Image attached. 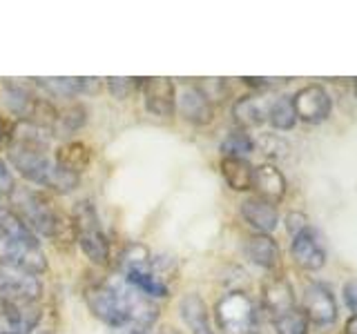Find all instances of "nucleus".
Listing matches in <instances>:
<instances>
[{
    "instance_id": "37",
    "label": "nucleus",
    "mask_w": 357,
    "mask_h": 334,
    "mask_svg": "<svg viewBox=\"0 0 357 334\" xmlns=\"http://www.w3.org/2000/svg\"><path fill=\"white\" fill-rule=\"evenodd\" d=\"M355 94H357V83H355Z\"/></svg>"
},
{
    "instance_id": "12",
    "label": "nucleus",
    "mask_w": 357,
    "mask_h": 334,
    "mask_svg": "<svg viewBox=\"0 0 357 334\" xmlns=\"http://www.w3.org/2000/svg\"><path fill=\"white\" fill-rule=\"evenodd\" d=\"M176 107L181 111V116L192 122V125L204 127L215 118V107H212L210 98L201 92L199 85H188L181 89V94L176 98Z\"/></svg>"
},
{
    "instance_id": "34",
    "label": "nucleus",
    "mask_w": 357,
    "mask_h": 334,
    "mask_svg": "<svg viewBox=\"0 0 357 334\" xmlns=\"http://www.w3.org/2000/svg\"><path fill=\"white\" fill-rule=\"evenodd\" d=\"M9 136V134H7V122H5V118L3 116H0V145H3L5 143V138Z\"/></svg>"
},
{
    "instance_id": "8",
    "label": "nucleus",
    "mask_w": 357,
    "mask_h": 334,
    "mask_svg": "<svg viewBox=\"0 0 357 334\" xmlns=\"http://www.w3.org/2000/svg\"><path fill=\"white\" fill-rule=\"evenodd\" d=\"M40 321L38 303H16L0 296V334H29Z\"/></svg>"
},
{
    "instance_id": "31",
    "label": "nucleus",
    "mask_w": 357,
    "mask_h": 334,
    "mask_svg": "<svg viewBox=\"0 0 357 334\" xmlns=\"http://www.w3.org/2000/svg\"><path fill=\"white\" fill-rule=\"evenodd\" d=\"M241 81L248 87H255V89H271V87L288 83L290 78H241Z\"/></svg>"
},
{
    "instance_id": "33",
    "label": "nucleus",
    "mask_w": 357,
    "mask_h": 334,
    "mask_svg": "<svg viewBox=\"0 0 357 334\" xmlns=\"http://www.w3.org/2000/svg\"><path fill=\"white\" fill-rule=\"evenodd\" d=\"M344 332L346 334H357V315H351L344 323Z\"/></svg>"
},
{
    "instance_id": "7",
    "label": "nucleus",
    "mask_w": 357,
    "mask_h": 334,
    "mask_svg": "<svg viewBox=\"0 0 357 334\" xmlns=\"http://www.w3.org/2000/svg\"><path fill=\"white\" fill-rule=\"evenodd\" d=\"M301 312L306 315L308 323H315L317 328H328L337 319V301L326 285L310 283L304 289Z\"/></svg>"
},
{
    "instance_id": "28",
    "label": "nucleus",
    "mask_w": 357,
    "mask_h": 334,
    "mask_svg": "<svg viewBox=\"0 0 357 334\" xmlns=\"http://www.w3.org/2000/svg\"><path fill=\"white\" fill-rule=\"evenodd\" d=\"M257 145H259V150L266 156H271V159H279V156L288 154V143L282 136H277V134H261V136L255 141V148Z\"/></svg>"
},
{
    "instance_id": "23",
    "label": "nucleus",
    "mask_w": 357,
    "mask_h": 334,
    "mask_svg": "<svg viewBox=\"0 0 357 334\" xmlns=\"http://www.w3.org/2000/svg\"><path fill=\"white\" fill-rule=\"evenodd\" d=\"M268 122L275 127V129H293L295 122H297V114H295V107H293V98L290 96H279L275 98L271 107H268Z\"/></svg>"
},
{
    "instance_id": "24",
    "label": "nucleus",
    "mask_w": 357,
    "mask_h": 334,
    "mask_svg": "<svg viewBox=\"0 0 357 334\" xmlns=\"http://www.w3.org/2000/svg\"><path fill=\"white\" fill-rule=\"evenodd\" d=\"M54 161L61 167H65V170L81 174V172H85V167L89 163V150L83 143H67L59 152H56Z\"/></svg>"
},
{
    "instance_id": "30",
    "label": "nucleus",
    "mask_w": 357,
    "mask_h": 334,
    "mask_svg": "<svg viewBox=\"0 0 357 334\" xmlns=\"http://www.w3.org/2000/svg\"><path fill=\"white\" fill-rule=\"evenodd\" d=\"M306 228H308V218L301 214V212H290L286 216V230L293 234V237H297V234Z\"/></svg>"
},
{
    "instance_id": "15",
    "label": "nucleus",
    "mask_w": 357,
    "mask_h": 334,
    "mask_svg": "<svg viewBox=\"0 0 357 334\" xmlns=\"http://www.w3.org/2000/svg\"><path fill=\"white\" fill-rule=\"evenodd\" d=\"M241 216L252 230H257V234H271L279 223L275 203H271V200H266L261 196L245 198L241 203Z\"/></svg>"
},
{
    "instance_id": "22",
    "label": "nucleus",
    "mask_w": 357,
    "mask_h": 334,
    "mask_svg": "<svg viewBox=\"0 0 357 334\" xmlns=\"http://www.w3.org/2000/svg\"><path fill=\"white\" fill-rule=\"evenodd\" d=\"M87 125V107L83 103H72L59 111L54 122V136H70V134L83 129Z\"/></svg>"
},
{
    "instance_id": "21",
    "label": "nucleus",
    "mask_w": 357,
    "mask_h": 334,
    "mask_svg": "<svg viewBox=\"0 0 357 334\" xmlns=\"http://www.w3.org/2000/svg\"><path fill=\"white\" fill-rule=\"evenodd\" d=\"M221 174L234 192H248L255 183V167L248 159H234V156H223L221 159Z\"/></svg>"
},
{
    "instance_id": "27",
    "label": "nucleus",
    "mask_w": 357,
    "mask_h": 334,
    "mask_svg": "<svg viewBox=\"0 0 357 334\" xmlns=\"http://www.w3.org/2000/svg\"><path fill=\"white\" fill-rule=\"evenodd\" d=\"M143 78H107V92L114 96L116 100H128L132 94L141 92Z\"/></svg>"
},
{
    "instance_id": "18",
    "label": "nucleus",
    "mask_w": 357,
    "mask_h": 334,
    "mask_svg": "<svg viewBox=\"0 0 357 334\" xmlns=\"http://www.w3.org/2000/svg\"><path fill=\"white\" fill-rule=\"evenodd\" d=\"M38 98L40 96H36L27 85H22L18 81H5L3 83V100L20 120H29L31 118L33 107H36Z\"/></svg>"
},
{
    "instance_id": "3",
    "label": "nucleus",
    "mask_w": 357,
    "mask_h": 334,
    "mask_svg": "<svg viewBox=\"0 0 357 334\" xmlns=\"http://www.w3.org/2000/svg\"><path fill=\"white\" fill-rule=\"evenodd\" d=\"M9 212L33 234L61 241L67 221L54 200L36 187H16L9 198Z\"/></svg>"
},
{
    "instance_id": "17",
    "label": "nucleus",
    "mask_w": 357,
    "mask_h": 334,
    "mask_svg": "<svg viewBox=\"0 0 357 334\" xmlns=\"http://www.w3.org/2000/svg\"><path fill=\"white\" fill-rule=\"evenodd\" d=\"M178 315H181L183 323L190 328L192 334H212L210 326V312L206 301L201 299L199 294H185L178 303Z\"/></svg>"
},
{
    "instance_id": "2",
    "label": "nucleus",
    "mask_w": 357,
    "mask_h": 334,
    "mask_svg": "<svg viewBox=\"0 0 357 334\" xmlns=\"http://www.w3.org/2000/svg\"><path fill=\"white\" fill-rule=\"evenodd\" d=\"M0 265L18 267L33 276L47 272V256L36 234L22 225L7 207H0Z\"/></svg>"
},
{
    "instance_id": "36",
    "label": "nucleus",
    "mask_w": 357,
    "mask_h": 334,
    "mask_svg": "<svg viewBox=\"0 0 357 334\" xmlns=\"http://www.w3.org/2000/svg\"><path fill=\"white\" fill-rule=\"evenodd\" d=\"M132 334H154L152 330H141V332H132Z\"/></svg>"
},
{
    "instance_id": "19",
    "label": "nucleus",
    "mask_w": 357,
    "mask_h": 334,
    "mask_svg": "<svg viewBox=\"0 0 357 334\" xmlns=\"http://www.w3.org/2000/svg\"><path fill=\"white\" fill-rule=\"evenodd\" d=\"M268 107L271 103H266L259 96H241L232 105L234 122L239 125V129L259 127L264 120H268Z\"/></svg>"
},
{
    "instance_id": "6",
    "label": "nucleus",
    "mask_w": 357,
    "mask_h": 334,
    "mask_svg": "<svg viewBox=\"0 0 357 334\" xmlns=\"http://www.w3.org/2000/svg\"><path fill=\"white\" fill-rule=\"evenodd\" d=\"M43 294V283L38 276L22 272L18 267L0 265V296L16 303H38Z\"/></svg>"
},
{
    "instance_id": "29",
    "label": "nucleus",
    "mask_w": 357,
    "mask_h": 334,
    "mask_svg": "<svg viewBox=\"0 0 357 334\" xmlns=\"http://www.w3.org/2000/svg\"><path fill=\"white\" fill-rule=\"evenodd\" d=\"M16 181H14V174H11L9 165L0 159V207H5L9 203L11 194H14L16 189Z\"/></svg>"
},
{
    "instance_id": "9",
    "label": "nucleus",
    "mask_w": 357,
    "mask_h": 334,
    "mask_svg": "<svg viewBox=\"0 0 357 334\" xmlns=\"http://www.w3.org/2000/svg\"><path fill=\"white\" fill-rule=\"evenodd\" d=\"M293 107L299 120L317 125V122L331 116L333 100L321 85H306L293 96Z\"/></svg>"
},
{
    "instance_id": "16",
    "label": "nucleus",
    "mask_w": 357,
    "mask_h": 334,
    "mask_svg": "<svg viewBox=\"0 0 357 334\" xmlns=\"http://www.w3.org/2000/svg\"><path fill=\"white\" fill-rule=\"evenodd\" d=\"M243 254L248 259L264 267V270H273L279 265V245L271 234H252L243 241Z\"/></svg>"
},
{
    "instance_id": "11",
    "label": "nucleus",
    "mask_w": 357,
    "mask_h": 334,
    "mask_svg": "<svg viewBox=\"0 0 357 334\" xmlns=\"http://www.w3.org/2000/svg\"><path fill=\"white\" fill-rule=\"evenodd\" d=\"M290 254L293 261L301 267V270L317 272L326 263V250L319 239L317 230H312L310 225L306 230H301L297 237H293V245H290Z\"/></svg>"
},
{
    "instance_id": "20",
    "label": "nucleus",
    "mask_w": 357,
    "mask_h": 334,
    "mask_svg": "<svg viewBox=\"0 0 357 334\" xmlns=\"http://www.w3.org/2000/svg\"><path fill=\"white\" fill-rule=\"evenodd\" d=\"M286 178L284 174L277 170L275 165L271 163H264L259 167H255V183H252V189L259 192L261 198L266 200H282L284 194H286Z\"/></svg>"
},
{
    "instance_id": "4",
    "label": "nucleus",
    "mask_w": 357,
    "mask_h": 334,
    "mask_svg": "<svg viewBox=\"0 0 357 334\" xmlns=\"http://www.w3.org/2000/svg\"><path fill=\"white\" fill-rule=\"evenodd\" d=\"M74 237L81 245L83 254L96 265H105L109 261V241L100 225L98 212L92 200H78L72 212Z\"/></svg>"
},
{
    "instance_id": "10",
    "label": "nucleus",
    "mask_w": 357,
    "mask_h": 334,
    "mask_svg": "<svg viewBox=\"0 0 357 334\" xmlns=\"http://www.w3.org/2000/svg\"><path fill=\"white\" fill-rule=\"evenodd\" d=\"M141 94H143V103L145 109L150 111L152 116H161L167 118L174 114L176 109V89L170 78H143L141 85Z\"/></svg>"
},
{
    "instance_id": "1",
    "label": "nucleus",
    "mask_w": 357,
    "mask_h": 334,
    "mask_svg": "<svg viewBox=\"0 0 357 334\" xmlns=\"http://www.w3.org/2000/svg\"><path fill=\"white\" fill-rule=\"evenodd\" d=\"M85 303L92 315L109 328H132V332L152 330L159 319L154 301L134 289L121 276L98 281L85 287Z\"/></svg>"
},
{
    "instance_id": "38",
    "label": "nucleus",
    "mask_w": 357,
    "mask_h": 334,
    "mask_svg": "<svg viewBox=\"0 0 357 334\" xmlns=\"http://www.w3.org/2000/svg\"><path fill=\"white\" fill-rule=\"evenodd\" d=\"M212 334H215V332H212Z\"/></svg>"
},
{
    "instance_id": "32",
    "label": "nucleus",
    "mask_w": 357,
    "mask_h": 334,
    "mask_svg": "<svg viewBox=\"0 0 357 334\" xmlns=\"http://www.w3.org/2000/svg\"><path fill=\"white\" fill-rule=\"evenodd\" d=\"M344 301L353 310V315H357V281H349L344 285Z\"/></svg>"
},
{
    "instance_id": "5",
    "label": "nucleus",
    "mask_w": 357,
    "mask_h": 334,
    "mask_svg": "<svg viewBox=\"0 0 357 334\" xmlns=\"http://www.w3.org/2000/svg\"><path fill=\"white\" fill-rule=\"evenodd\" d=\"M215 317L219 328L226 334H252L257 323L255 303L245 292L232 289L223 294L215 308Z\"/></svg>"
},
{
    "instance_id": "13",
    "label": "nucleus",
    "mask_w": 357,
    "mask_h": 334,
    "mask_svg": "<svg viewBox=\"0 0 357 334\" xmlns=\"http://www.w3.org/2000/svg\"><path fill=\"white\" fill-rule=\"evenodd\" d=\"M33 87H38L50 98L70 100L81 94H94L100 87L98 78H31Z\"/></svg>"
},
{
    "instance_id": "35",
    "label": "nucleus",
    "mask_w": 357,
    "mask_h": 334,
    "mask_svg": "<svg viewBox=\"0 0 357 334\" xmlns=\"http://www.w3.org/2000/svg\"><path fill=\"white\" fill-rule=\"evenodd\" d=\"M159 334H181V332H176L174 328H163V330H161Z\"/></svg>"
},
{
    "instance_id": "14",
    "label": "nucleus",
    "mask_w": 357,
    "mask_h": 334,
    "mask_svg": "<svg viewBox=\"0 0 357 334\" xmlns=\"http://www.w3.org/2000/svg\"><path fill=\"white\" fill-rule=\"evenodd\" d=\"M261 303H264V310L271 315L273 321L284 317L286 312L297 308L293 285H290L284 276L268 278V281H264V285H261Z\"/></svg>"
},
{
    "instance_id": "26",
    "label": "nucleus",
    "mask_w": 357,
    "mask_h": 334,
    "mask_svg": "<svg viewBox=\"0 0 357 334\" xmlns=\"http://www.w3.org/2000/svg\"><path fill=\"white\" fill-rule=\"evenodd\" d=\"M277 334H308V319L301 312V308H295L286 312L284 317H279L273 321Z\"/></svg>"
},
{
    "instance_id": "25",
    "label": "nucleus",
    "mask_w": 357,
    "mask_h": 334,
    "mask_svg": "<svg viewBox=\"0 0 357 334\" xmlns=\"http://www.w3.org/2000/svg\"><path fill=\"white\" fill-rule=\"evenodd\" d=\"M255 152V141L245 129H232L221 143L223 156H234V159H245L248 154Z\"/></svg>"
}]
</instances>
